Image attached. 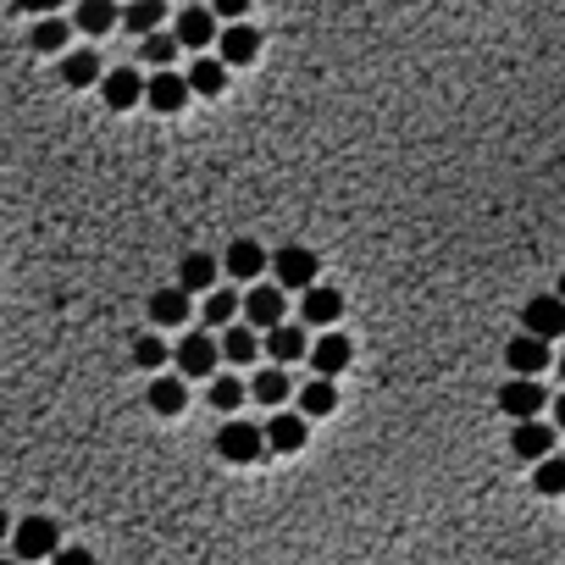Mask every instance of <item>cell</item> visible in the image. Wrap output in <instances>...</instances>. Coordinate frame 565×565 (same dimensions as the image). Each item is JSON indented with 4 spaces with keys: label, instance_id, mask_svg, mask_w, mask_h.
<instances>
[{
    "label": "cell",
    "instance_id": "obj_1",
    "mask_svg": "<svg viewBox=\"0 0 565 565\" xmlns=\"http://www.w3.org/2000/svg\"><path fill=\"white\" fill-rule=\"evenodd\" d=\"M12 554H17V560H56V554H61V532H56V521H50V516H28V521H17V532H12Z\"/></svg>",
    "mask_w": 565,
    "mask_h": 565
},
{
    "label": "cell",
    "instance_id": "obj_2",
    "mask_svg": "<svg viewBox=\"0 0 565 565\" xmlns=\"http://www.w3.org/2000/svg\"><path fill=\"white\" fill-rule=\"evenodd\" d=\"M272 272H278V289L283 294H310L316 289V256L305 245H283L272 256Z\"/></svg>",
    "mask_w": 565,
    "mask_h": 565
},
{
    "label": "cell",
    "instance_id": "obj_3",
    "mask_svg": "<svg viewBox=\"0 0 565 565\" xmlns=\"http://www.w3.org/2000/svg\"><path fill=\"white\" fill-rule=\"evenodd\" d=\"M261 449H267V427L227 422V427L216 433V455H222L227 466H250V460H261Z\"/></svg>",
    "mask_w": 565,
    "mask_h": 565
},
{
    "label": "cell",
    "instance_id": "obj_4",
    "mask_svg": "<svg viewBox=\"0 0 565 565\" xmlns=\"http://www.w3.org/2000/svg\"><path fill=\"white\" fill-rule=\"evenodd\" d=\"M283 310H289V299H283L278 283H250V289H245V321H250L256 333L283 328Z\"/></svg>",
    "mask_w": 565,
    "mask_h": 565
},
{
    "label": "cell",
    "instance_id": "obj_5",
    "mask_svg": "<svg viewBox=\"0 0 565 565\" xmlns=\"http://www.w3.org/2000/svg\"><path fill=\"white\" fill-rule=\"evenodd\" d=\"M178 377H216V361H222V344L200 328V333H184L178 339Z\"/></svg>",
    "mask_w": 565,
    "mask_h": 565
},
{
    "label": "cell",
    "instance_id": "obj_6",
    "mask_svg": "<svg viewBox=\"0 0 565 565\" xmlns=\"http://www.w3.org/2000/svg\"><path fill=\"white\" fill-rule=\"evenodd\" d=\"M521 328L532 333V339H565V299L560 294H538V299H527V310H521Z\"/></svg>",
    "mask_w": 565,
    "mask_h": 565
},
{
    "label": "cell",
    "instance_id": "obj_7",
    "mask_svg": "<svg viewBox=\"0 0 565 565\" xmlns=\"http://www.w3.org/2000/svg\"><path fill=\"white\" fill-rule=\"evenodd\" d=\"M101 101H106L111 111H133L139 101H150V78H139L133 67H111L106 84H101Z\"/></svg>",
    "mask_w": 565,
    "mask_h": 565
},
{
    "label": "cell",
    "instance_id": "obj_8",
    "mask_svg": "<svg viewBox=\"0 0 565 565\" xmlns=\"http://www.w3.org/2000/svg\"><path fill=\"white\" fill-rule=\"evenodd\" d=\"M499 411L521 427V422H538V411H543V388L532 382V377H510L505 388H499Z\"/></svg>",
    "mask_w": 565,
    "mask_h": 565
},
{
    "label": "cell",
    "instance_id": "obj_9",
    "mask_svg": "<svg viewBox=\"0 0 565 565\" xmlns=\"http://www.w3.org/2000/svg\"><path fill=\"white\" fill-rule=\"evenodd\" d=\"M189 95H195V90H189V72H155V78H150V101H144V106H150V111H161V117H173V111H184V106H189Z\"/></svg>",
    "mask_w": 565,
    "mask_h": 565
},
{
    "label": "cell",
    "instance_id": "obj_10",
    "mask_svg": "<svg viewBox=\"0 0 565 565\" xmlns=\"http://www.w3.org/2000/svg\"><path fill=\"white\" fill-rule=\"evenodd\" d=\"M554 422H521L516 433H510V449H516V460H532V466H543L549 455H554Z\"/></svg>",
    "mask_w": 565,
    "mask_h": 565
},
{
    "label": "cell",
    "instance_id": "obj_11",
    "mask_svg": "<svg viewBox=\"0 0 565 565\" xmlns=\"http://www.w3.org/2000/svg\"><path fill=\"white\" fill-rule=\"evenodd\" d=\"M178 39H184L189 50H205L211 39H222V17H216L211 7H184V12H178Z\"/></svg>",
    "mask_w": 565,
    "mask_h": 565
},
{
    "label": "cell",
    "instance_id": "obj_12",
    "mask_svg": "<svg viewBox=\"0 0 565 565\" xmlns=\"http://www.w3.org/2000/svg\"><path fill=\"white\" fill-rule=\"evenodd\" d=\"M299 316H305V328H333V321L344 316V294L328 289V283H316V289L299 299Z\"/></svg>",
    "mask_w": 565,
    "mask_h": 565
},
{
    "label": "cell",
    "instance_id": "obj_13",
    "mask_svg": "<svg viewBox=\"0 0 565 565\" xmlns=\"http://www.w3.org/2000/svg\"><path fill=\"white\" fill-rule=\"evenodd\" d=\"M350 361H355V344H350L344 333H321V339H316V350H310V366H316V377H328V382H333V377H339Z\"/></svg>",
    "mask_w": 565,
    "mask_h": 565
},
{
    "label": "cell",
    "instance_id": "obj_14",
    "mask_svg": "<svg viewBox=\"0 0 565 565\" xmlns=\"http://www.w3.org/2000/svg\"><path fill=\"white\" fill-rule=\"evenodd\" d=\"M267 261H272V256L256 245V238H233V245H227V256H222V267H227L233 278H245V283H261Z\"/></svg>",
    "mask_w": 565,
    "mask_h": 565
},
{
    "label": "cell",
    "instance_id": "obj_15",
    "mask_svg": "<svg viewBox=\"0 0 565 565\" xmlns=\"http://www.w3.org/2000/svg\"><path fill=\"white\" fill-rule=\"evenodd\" d=\"M305 433H310V422H305L299 411H278V416H267V449H278V455L305 449Z\"/></svg>",
    "mask_w": 565,
    "mask_h": 565
},
{
    "label": "cell",
    "instance_id": "obj_16",
    "mask_svg": "<svg viewBox=\"0 0 565 565\" xmlns=\"http://www.w3.org/2000/svg\"><path fill=\"white\" fill-rule=\"evenodd\" d=\"M61 84L67 90H90V84H106V67L95 50H67L61 56Z\"/></svg>",
    "mask_w": 565,
    "mask_h": 565
},
{
    "label": "cell",
    "instance_id": "obj_17",
    "mask_svg": "<svg viewBox=\"0 0 565 565\" xmlns=\"http://www.w3.org/2000/svg\"><path fill=\"white\" fill-rule=\"evenodd\" d=\"M505 361H510V372H516V377H532V382H538V372H549V344H543V339H532V333H521V339H510Z\"/></svg>",
    "mask_w": 565,
    "mask_h": 565
},
{
    "label": "cell",
    "instance_id": "obj_18",
    "mask_svg": "<svg viewBox=\"0 0 565 565\" xmlns=\"http://www.w3.org/2000/svg\"><path fill=\"white\" fill-rule=\"evenodd\" d=\"M117 23H122L117 0H78V12H72V28H78V34H111Z\"/></svg>",
    "mask_w": 565,
    "mask_h": 565
},
{
    "label": "cell",
    "instance_id": "obj_19",
    "mask_svg": "<svg viewBox=\"0 0 565 565\" xmlns=\"http://www.w3.org/2000/svg\"><path fill=\"white\" fill-rule=\"evenodd\" d=\"M256 56H261V34L250 23H227L222 28V61L227 67H250Z\"/></svg>",
    "mask_w": 565,
    "mask_h": 565
},
{
    "label": "cell",
    "instance_id": "obj_20",
    "mask_svg": "<svg viewBox=\"0 0 565 565\" xmlns=\"http://www.w3.org/2000/svg\"><path fill=\"white\" fill-rule=\"evenodd\" d=\"M310 350H316L310 333L294 328V321H283V328L267 333V355H272V366H289V361H299V355H310Z\"/></svg>",
    "mask_w": 565,
    "mask_h": 565
},
{
    "label": "cell",
    "instance_id": "obj_21",
    "mask_svg": "<svg viewBox=\"0 0 565 565\" xmlns=\"http://www.w3.org/2000/svg\"><path fill=\"white\" fill-rule=\"evenodd\" d=\"M150 321L155 328H184L189 321V294L184 289H155L150 294Z\"/></svg>",
    "mask_w": 565,
    "mask_h": 565
},
{
    "label": "cell",
    "instance_id": "obj_22",
    "mask_svg": "<svg viewBox=\"0 0 565 565\" xmlns=\"http://www.w3.org/2000/svg\"><path fill=\"white\" fill-rule=\"evenodd\" d=\"M178 289L184 294H216V256H184Z\"/></svg>",
    "mask_w": 565,
    "mask_h": 565
},
{
    "label": "cell",
    "instance_id": "obj_23",
    "mask_svg": "<svg viewBox=\"0 0 565 565\" xmlns=\"http://www.w3.org/2000/svg\"><path fill=\"white\" fill-rule=\"evenodd\" d=\"M144 399H150L155 416H178V411L189 405V388H184V377H155Z\"/></svg>",
    "mask_w": 565,
    "mask_h": 565
},
{
    "label": "cell",
    "instance_id": "obj_24",
    "mask_svg": "<svg viewBox=\"0 0 565 565\" xmlns=\"http://www.w3.org/2000/svg\"><path fill=\"white\" fill-rule=\"evenodd\" d=\"M333 405H339V388H333L328 377H316V382H305V388H299V416H305V422L333 416Z\"/></svg>",
    "mask_w": 565,
    "mask_h": 565
},
{
    "label": "cell",
    "instance_id": "obj_25",
    "mask_svg": "<svg viewBox=\"0 0 565 565\" xmlns=\"http://www.w3.org/2000/svg\"><path fill=\"white\" fill-rule=\"evenodd\" d=\"M222 355H227L233 366H250V361L261 355V333L250 328V321H245V328H238V321H233V328L222 333Z\"/></svg>",
    "mask_w": 565,
    "mask_h": 565
},
{
    "label": "cell",
    "instance_id": "obj_26",
    "mask_svg": "<svg viewBox=\"0 0 565 565\" xmlns=\"http://www.w3.org/2000/svg\"><path fill=\"white\" fill-rule=\"evenodd\" d=\"M238 310H245V294H233V289H216V294L205 299V310H200V316H205V333H216V328L227 333Z\"/></svg>",
    "mask_w": 565,
    "mask_h": 565
},
{
    "label": "cell",
    "instance_id": "obj_27",
    "mask_svg": "<svg viewBox=\"0 0 565 565\" xmlns=\"http://www.w3.org/2000/svg\"><path fill=\"white\" fill-rule=\"evenodd\" d=\"M189 90H195V95H222V90H227V61H222V56H200V61L189 67Z\"/></svg>",
    "mask_w": 565,
    "mask_h": 565
},
{
    "label": "cell",
    "instance_id": "obj_28",
    "mask_svg": "<svg viewBox=\"0 0 565 565\" xmlns=\"http://www.w3.org/2000/svg\"><path fill=\"white\" fill-rule=\"evenodd\" d=\"M289 393H294V382H289L283 366H261L256 382H250V399H261V405H283Z\"/></svg>",
    "mask_w": 565,
    "mask_h": 565
},
{
    "label": "cell",
    "instance_id": "obj_29",
    "mask_svg": "<svg viewBox=\"0 0 565 565\" xmlns=\"http://www.w3.org/2000/svg\"><path fill=\"white\" fill-rule=\"evenodd\" d=\"M161 23H167V7H161V0H128L122 7V28L128 34H155Z\"/></svg>",
    "mask_w": 565,
    "mask_h": 565
},
{
    "label": "cell",
    "instance_id": "obj_30",
    "mask_svg": "<svg viewBox=\"0 0 565 565\" xmlns=\"http://www.w3.org/2000/svg\"><path fill=\"white\" fill-rule=\"evenodd\" d=\"M67 39H72V23H61V17H39V23H34V34H28V45H34V50H45V56H61V50H67Z\"/></svg>",
    "mask_w": 565,
    "mask_h": 565
},
{
    "label": "cell",
    "instance_id": "obj_31",
    "mask_svg": "<svg viewBox=\"0 0 565 565\" xmlns=\"http://www.w3.org/2000/svg\"><path fill=\"white\" fill-rule=\"evenodd\" d=\"M245 393H250V382H238V377H211V411H238V405H245Z\"/></svg>",
    "mask_w": 565,
    "mask_h": 565
},
{
    "label": "cell",
    "instance_id": "obj_32",
    "mask_svg": "<svg viewBox=\"0 0 565 565\" xmlns=\"http://www.w3.org/2000/svg\"><path fill=\"white\" fill-rule=\"evenodd\" d=\"M532 489H538V494H549V499H560V494H565V460H560V455H549L543 466H532Z\"/></svg>",
    "mask_w": 565,
    "mask_h": 565
},
{
    "label": "cell",
    "instance_id": "obj_33",
    "mask_svg": "<svg viewBox=\"0 0 565 565\" xmlns=\"http://www.w3.org/2000/svg\"><path fill=\"white\" fill-rule=\"evenodd\" d=\"M178 45H184L178 34H150V39H144V61H150L155 72H173V56H178Z\"/></svg>",
    "mask_w": 565,
    "mask_h": 565
},
{
    "label": "cell",
    "instance_id": "obj_34",
    "mask_svg": "<svg viewBox=\"0 0 565 565\" xmlns=\"http://www.w3.org/2000/svg\"><path fill=\"white\" fill-rule=\"evenodd\" d=\"M167 355H173V350H167V344H161L155 333H144V339H133V366H144V372H155V366H161V361H167Z\"/></svg>",
    "mask_w": 565,
    "mask_h": 565
},
{
    "label": "cell",
    "instance_id": "obj_35",
    "mask_svg": "<svg viewBox=\"0 0 565 565\" xmlns=\"http://www.w3.org/2000/svg\"><path fill=\"white\" fill-rule=\"evenodd\" d=\"M211 12H216V17H227V23H238V17L250 12V0H211Z\"/></svg>",
    "mask_w": 565,
    "mask_h": 565
},
{
    "label": "cell",
    "instance_id": "obj_36",
    "mask_svg": "<svg viewBox=\"0 0 565 565\" xmlns=\"http://www.w3.org/2000/svg\"><path fill=\"white\" fill-rule=\"evenodd\" d=\"M50 565H95V554H90V549H78V543H67Z\"/></svg>",
    "mask_w": 565,
    "mask_h": 565
},
{
    "label": "cell",
    "instance_id": "obj_37",
    "mask_svg": "<svg viewBox=\"0 0 565 565\" xmlns=\"http://www.w3.org/2000/svg\"><path fill=\"white\" fill-rule=\"evenodd\" d=\"M17 7H23V12H34V17H50V12L61 7V0H17Z\"/></svg>",
    "mask_w": 565,
    "mask_h": 565
},
{
    "label": "cell",
    "instance_id": "obj_38",
    "mask_svg": "<svg viewBox=\"0 0 565 565\" xmlns=\"http://www.w3.org/2000/svg\"><path fill=\"white\" fill-rule=\"evenodd\" d=\"M554 427H560V433H565V393H560V399H554Z\"/></svg>",
    "mask_w": 565,
    "mask_h": 565
},
{
    "label": "cell",
    "instance_id": "obj_39",
    "mask_svg": "<svg viewBox=\"0 0 565 565\" xmlns=\"http://www.w3.org/2000/svg\"><path fill=\"white\" fill-rule=\"evenodd\" d=\"M554 294H560V299H565V272H560V289H554Z\"/></svg>",
    "mask_w": 565,
    "mask_h": 565
},
{
    "label": "cell",
    "instance_id": "obj_40",
    "mask_svg": "<svg viewBox=\"0 0 565 565\" xmlns=\"http://www.w3.org/2000/svg\"><path fill=\"white\" fill-rule=\"evenodd\" d=\"M560 377H565V355H560Z\"/></svg>",
    "mask_w": 565,
    "mask_h": 565
}]
</instances>
